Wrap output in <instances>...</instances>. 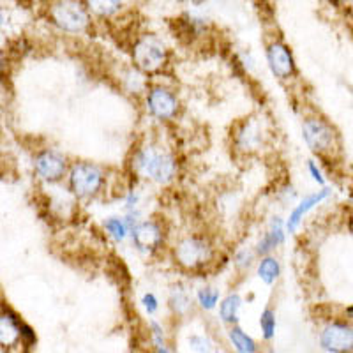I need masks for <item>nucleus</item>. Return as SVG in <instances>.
<instances>
[{"label": "nucleus", "instance_id": "nucleus-1", "mask_svg": "<svg viewBox=\"0 0 353 353\" xmlns=\"http://www.w3.org/2000/svg\"><path fill=\"white\" fill-rule=\"evenodd\" d=\"M302 137L309 149L323 159H334L341 150V140L336 128L321 117L305 119L302 124Z\"/></svg>", "mask_w": 353, "mask_h": 353}, {"label": "nucleus", "instance_id": "nucleus-2", "mask_svg": "<svg viewBox=\"0 0 353 353\" xmlns=\"http://www.w3.org/2000/svg\"><path fill=\"white\" fill-rule=\"evenodd\" d=\"M132 168L138 175L145 176L149 181L166 184L175 176L176 163L168 152H163L156 147H145L134 154Z\"/></svg>", "mask_w": 353, "mask_h": 353}, {"label": "nucleus", "instance_id": "nucleus-3", "mask_svg": "<svg viewBox=\"0 0 353 353\" xmlns=\"http://www.w3.org/2000/svg\"><path fill=\"white\" fill-rule=\"evenodd\" d=\"M168 52L156 36H141L132 46V61L143 72H156L166 64Z\"/></svg>", "mask_w": 353, "mask_h": 353}, {"label": "nucleus", "instance_id": "nucleus-4", "mask_svg": "<svg viewBox=\"0 0 353 353\" xmlns=\"http://www.w3.org/2000/svg\"><path fill=\"white\" fill-rule=\"evenodd\" d=\"M50 17L64 32L80 34L88 27V12L78 0H59L50 9Z\"/></svg>", "mask_w": 353, "mask_h": 353}, {"label": "nucleus", "instance_id": "nucleus-5", "mask_svg": "<svg viewBox=\"0 0 353 353\" xmlns=\"http://www.w3.org/2000/svg\"><path fill=\"white\" fill-rule=\"evenodd\" d=\"M212 245L203 237H185L175 245L176 263L188 270L201 269L212 260Z\"/></svg>", "mask_w": 353, "mask_h": 353}, {"label": "nucleus", "instance_id": "nucleus-6", "mask_svg": "<svg viewBox=\"0 0 353 353\" xmlns=\"http://www.w3.org/2000/svg\"><path fill=\"white\" fill-rule=\"evenodd\" d=\"M103 170L92 163H77L69 173V184L78 198H90L103 185Z\"/></svg>", "mask_w": 353, "mask_h": 353}, {"label": "nucleus", "instance_id": "nucleus-7", "mask_svg": "<svg viewBox=\"0 0 353 353\" xmlns=\"http://www.w3.org/2000/svg\"><path fill=\"white\" fill-rule=\"evenodd\" d=\"M321 348L330 353L353 352V327L346 321H330L320 334Z\"/></svg>", "mask_w": 353, "mask_h": 353}, {"label": "nucleus", "instance_id": "nucleus-8", "mask_svg": "<svg viewBox=\"0 0 353 353\" xmlns=\"http://www.w3.org/2000/svg\"><path fill=\"white\" fill-rule=\"evenodd\" d=\"M147 108L159 121H168L175 117L176 110H179V101L168 88L154 87L147 94Z\"/></svg>", "mask_w": 353, "mask_h": 353}, {"label": "nucleus", "instance_id": "nucleus-9", "mask_svg": "<svg viewBox=\"0 0 353 353\" xmlns=\"http://www.w3.org/2000/svg\"><path fill=\"white\" fill-rule=\"evenodd\" d=\"M36 172L46 182H59L65 173V159L57 150H43L34 161Z\"/></svg>", "mask_w": 353, "mask_h": 353}, {"label": "nucleus", "instance_id": "nucleus-10", "mask_svg": "<svg viewBox=\"0 0 353 353\" xmlns=\"http://www.w3.org/2000/svg\"><path fill=\"white\" fill-rule=\"evenodd\" d=\"M267 61H269L274 77H277L279 80H286L295 74V61H293L292 52L286 44L279 43V41L272 43L267 48Z\"/></svg>", "mask_w": 353, "mask_h": 353}, {"label": "nucleus", "instance_id": "nucleus-11", "mask_svg": "<svg viewBox=\"0 0 353 353\" xmlns=\"http://www.w3.org/2000/svg\"><path fill=\"white\" fill-rule=\"evenodd\" d=\"M131 237L134 245H137L140 251H154V249L159 248L163 244V232H161L159 225L154 223V221H141L137 223L131 230Z\"/></svg>", "mask_w": 353, "mask_h": 353}, {"label": "nucleus", "instance_id": "nucleus-12", "mask_svg": "<svg viewBox=\"0 0 353 353\" xmlns=\"http://www.w3.org/2000/svg\"><path fill=\"white\" fill-rule=\"evenodd\" d=\"M330 194H332V191H330L329 188H321L320 191H316V193L307 194V196H305L304 200H302L301 203H299L297 207L292 210V214H290L288 223H286V228H288V232H295V230L299 228V225H301V221L304 219L305 214H309L311 210L314 209V207H318L320 203H323V201H325Z\"/></svg>", "mask_w": 353, "mask_h": 353}, {"label": "nucleus", "instance_id": "nucleus-13", "mask_svg": "<svg viewBox=\"0 0 353 353\" xmlns=\"http://www.w3.org/2000/svg\"><path fill=\"white\" fill-rule=\"evenodd\" d=\"M21 339V321L12 313L11 309H2V318H0V341L6 348L12 346Z\"/></svg>", "mask_w": 353, "mask_h": 353}, {"label": "nucleus", "instance_id": "nucleus-14", "mask_svg": "<svg viewBox=\"0 0 353 353\" xmlns=\"http://www.w3.org/2000/svg\"><path fill=\"white\" fill-rule=\"evenodd\" d=\"M283 242H285V225H283L281 217H274L269 232L265 233L263 237H261V241L258 242L256 253L267 256L272 249H276L277 245L283 244Z\"/></svg>", "mask_w": 353, "mask_h": 353}, {"label": "nucleus", "instance_id": "nucleus-15", "mask_svg": "<svg viewBox=\"0 0 353 353\" xmlns=\"http://www.w3.org/2000/svg\"><path fill=\"white\" fill-rule=\"evenodd\" d=\"M261 141V132L256 122L248 121L242 124V128L237 132V145L242 150L256 149Z\"/></svg>", "mask_w": 353, "mask_h": 353}, {"label": "nucleus", "instance_id": "nucleus-16", "mask_svg": "<svg viewBox=\"0 0 353 353\" xmlns=\"http://www.w3.org/2000/svg\"><path fill=\"white\" fill-rule=\"evenodd\" d=\"M281 276V265L274 256H263L258 263V277L267 285H274Z\"/></svg>", "mask_w": 353, "mask_h": 353}, {"label": "nucleus", "instance_id": "nucleus-17", "mask_svg": "<svg viewBox=\"0 0 353 353\" xmlns=\"http://www.w3.org/2000/svg\"><path fill=\"white\" fill-rule=\"evenodd\" d=\"M241 297H239L237 293H232L225 301L221 302L219 305V316L221 320L226 321V323H235L237 321V314L239 309H241Z\"/></svg>", "mask_w": 353, "mask_h": 353}, {"label": "nucleus", "instance_id": "nucleus-18", "mask_svg": "<svg viewBox=\"0 0 353 353\" xmlns=\"http://www.w3.org/2000/svg\"><path fill=\"white\" fill-rule=\"evenodd\" d=\"M105 230L108 232L110 237L121 242L131 233V225H129V221L124 219V217H108L105 221Z\"/></svg>", "mask_w": 353, "mask_h": 353}, {"label": "nucleus", "instance_id": "nucleus-19", "mask_svg": "<svg viewBox=\"0 0 353 353\" xmlns=\"http://www.w3.org/2000/svg\"><path fill=\"white\" fill-rule=\"evenodd\" d=\"M228 336H230V341L233 343V346H235V350H237L239 353L256 352V343H254L253 339L244 332V330L239 329V327H233V329L230 330Z\"/></svg>", "mask_w": 353, "mask_h": 353}, {"label": "nucleus", "instance_id": "nucleus-20", "mask_svg": "<svg viewBox=\"0 0 353 353\" xmlns=\"http://www.w3.org/2000/svg\"><path fill=\"white\" fill-rule=\"evenodd\" d=\"M122 0H87L88 11L97 14V17H110L119 11Z\"/></svg>", "mask_w": 353, "mask_h": 353}, {"label": "nucleus", "instance_id": "nucleus-21", "mask_svg": "<svg viewBox=\"0 0 353 353\" xmlns=\"http://www.w3.org/2000/svg\"><path fill=\"white\" fill-rule=\"evenodd\" d=\"M260 325L263 337L267 341H270V339L276 336V314H274L272 309H265L263 313H261Z\"/></svg>", "mask_w": 353, "mask_h": 353}, {"label": "nucleus", "instance_id": "nucleus-22", "mask_svg": "<svg viewBox=\"0 0 353 353\" xmlns=\"http://www.w3.org/2000/svg\"><path fill=\"white\" fill-rule=\"evenodd\" d=\"M170 304H172L173 311L176 314H184L189 309V305H191V299L188 297V293L184 290H173L172 297H170Z\"/></svg>", "mask_w": 353, "mask_h": 353}, {"label": "nucleus", "instance_id": "nucleus-23", "mask_svg": "<svg viewBox=\"0 0 353 353\" xmlns=\"http://www.w3.org/2000/svg\"><path fill=\"white\" fill-rule=\"evenodd\" d=\"M198 304L201 305L203 309H207V311H210V309H214L217 305V301H219V290L216 288H201L200 292H198Z\"/></svg>", "mask_w": 353, "mask_h": 353}, {"label": "nucleus", "instance_id": "nucleus-24", "mask_svg": "<svg viewBox=\"0 0 353 353\" xmlns=\"http://www.w3.org/2000/svg\"><path fill=\"white\" fill-rule=\"evenodd\" d=\"M189 345L194 352L198 353H216V346L212 345L209 337H203V336H193L189 337Z\"/></svg>", "mask_w": 353, "mask_h": 353}, {"label": "nucleus", "instance_id": "nucleus-25", "mask_svg": "<svg viewBox=\"0 0 353 353\" xmlns=\"http://www.w3.org/2000/svg\"><path fill=\"white\" fill-rule=\"evenodd\" d=\"M141 304H143L145 311H147L149 314H154L157 311V307H159V302H157L154 293H145L143 299H141Z\"/></svg>", "mask_w": 353, "mask_h": 353}, {"label": "nucleus", "instance_id": "nucleus-26", "mask_svg": "<svg viewBox=\"0 0 353 353\" xmlns=\"http://www.w3.org/2000/svg\"><path fill=\"white\" fill-rule=\"evenodd\" d=\"M307 170L309 173H311V176H313V181L316 182V184L320 185H325L327 181H325V176H323V173H321V170L318 168V165L314 163V161H309L307 163Z\"/></svg>", "mask_w": 353, "mask_h": 353}, {"label": "nucleus", "instance_id": "nucleus-27", "mask_svg": "<svg viewBox=\"0 0 353 353\" xmlns=\"http://www.w3.org/2000/svg\"><path fill=\"white\" fill-rule=\"evenodd\" d=\"M21 343L25 346H30L36 343V334H34V330L27 323H21Z\"/></svg>", "mask_w": 353, "mask_h": 353}, {"label": "nucleus", "instance_id": "nucleus-28", "mask_svg": "<svg viewBox=\"0 0 353 353\" xmlns=\"http://www.w3.org/2000/svg\"><path fill=\"white\" fill-rule=\"evenodd\" d=\"M251 256H253V254H248L244 251V253L237 254V260H239V263H241V265H249V263H251V261H249V260H251Z\"/></svg>", "mask_w": 353, "mask_h": 353}, {"label": "nucleus", "instance_id": "nucleus-29", "mask_svg": "<svg viewBox=\"0 0 353 353\" xmlns=\"http://www.w3.org/2000/svg\"><path fill=\"white\" fill-rule=\"evenodd\" d=\"M156 345H157V352H159V353H170L168 350H166L165 343H156Z\"/></svg>", "mask_w": 353, "mask_h": 353}, {"label": "nucleus", "instance_id": "nucleus-30", "mask_svg": "<svg viewBox=\"0 0 353 353\" xmlns=\"http://www.w3.org/2000/svg\"><path fill=\"white\" fill-rule=\"evenodd\" d=\"M346 313H348L350 318H353V305H350V307L346 309Z\"/></svg>", "mask_w": 353, "mask_h": 353}]
</instances>
